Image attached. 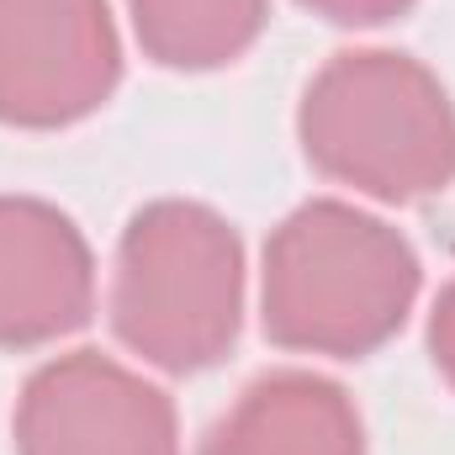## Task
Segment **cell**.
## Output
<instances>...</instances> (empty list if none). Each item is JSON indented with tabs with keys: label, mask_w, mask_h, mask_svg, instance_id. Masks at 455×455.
<instances>
[{
	"label": "cell",
	"mask_w": 455,
	"mask_h": 455,
	"mask_svg": "<svg viewBox=\"0 0 455 455\" xmlns=\"http://www.w3.org/2000/svg\"><path fill=\"white\" fill-rule=\"evenodd\" d=\"M419 281V254L397 228L323 196L270 233L259 323L281 349L360 360L408 323Z\"/></svg>",
	"instance_id": "6da1fadb"
},
{
	"label": "cell",
	"mask_w": 455,
	"mask_h": 455,
	"mask_svg": "<svg viewBox=\"0 0 455 455\" xmlns=\"http://www.w3.org/2000/svg\"><path fill=\"white\" fill-rule=\"evenodd\" d=\"M429 355H435L440 376L455 387V281L440 291V302L429 313Z\"/></svg>",
	"instance_id": "30bf717a"
},
{
	"label": "cell",
	"mask_w": 455,
	"mask_h": 455,
	"mask_svg": "<svg viewBox=\"0 0 455 455\" xmlns=\"http://www.w3.org/2000/svg\"><path fill=\"white\" fill-rule=\"evenodd\" d=\"M16 455H180L175 403L101 349L37 365L16 397Z\"/></svg>",
	"instance_id": "5b68a950"
},
{
	"label": "cell",
	"mask_w": 455,
	"mask_h": 455,
	"mask_svg": "<svg viewBox=\"0 0 455 455\" xmlns=\"http://www.w3.org/2000/svg\"><path fill=\"white\" fill-rule=\"evenodd\" d=\"M122 43L107 0H0V122L69 127L112 101Z\"/></svg>",
	"instance_id": "277c9868"
},
{
	"label": "cell",
	"mask_w": 455,
	"mask_h": 455,
	"mask_svg": "<svg viewBox=\"0 0 455 455\" xmlns=\"http://www.w3.org/2000/svg\"><path fill=\"white\" fill-rule=\"evenodd\" d=\"M243 323V243L202 202H148L122 228L112 329L170 376L218 365Z\"/></svg>",
	"instance_id": "3957f363"
},
{
	"label": "cell",
	"mask_w": 455,
	"mask_h": 455,
	"mask_svg": "<svg viewBox=\"0 0 455 455\" xmlns=\"http://www.w3.org/2000/svg\"><path fill=\"white\" fill-rule=\"evenodd\" d=\"M96 307V259L69 212L37 196H0V349L75 334Z\"/></svg>",
	"instance_id": "8992f818"
},
{
	"label": "cell",
	"mask_w": 455,
	"mask_h": 455,
	"mask_svg": "<svg viewBox=\"0 0 455 455\" xmlns=\"http://www.w3.org/2000/svg\"><path fill=\"white\" fill-rule=\"evenodd\" d=\"M202 455H365V424L339 381L270 371L238 392L202 440Z\"/></svg>",
	"instance_id": "52a82bcc"
},
{
	"label": "cell",
	"mask_w": 455,
	"mask_h": 455,
	"mask_svg": "<svg viewBox=\"0 0 455 455\" xmlns=\"http://www.w3.org/2000/svg\"><path fill=\"white\" fill-rule=\"evenodd\" d=\"M302 5L334 27H381V21H397L413 0H302Z\"/></svg>",
	"instance_id": "9c48e42d"
},
{
	"label": "cell",
	"mask_w": 455,
	"mask_h": 455,
	"mask_svg": "<svg viewBox=\"0 0 455 455\" xmlns=\"http://www.w3.org/2000/svg\"><path fill=\"white\" fill-rule=\"evenodd\" d=\"M143 53L164 69H223L254 48L270 0H127Z\"/></svg>",
	"instance_id": "ba28073f"
},
{
	"label": "cell",
	"mask_w": 455,
	"mask_h": 455,
	"mask_svg": "<svg viewBox=\"0 0 455 455\" xmlns=\"http://www.w3.org/2000/svg\"><path fill=\"white\" fill-rule=\"evenodd\" d=\"M318 175L376 202H424L455 180V107L435 69L392 48L334 53L297 107Z\"/></svg>",
	"instance_id": "7a4b0ae2"
}]
</instances>
